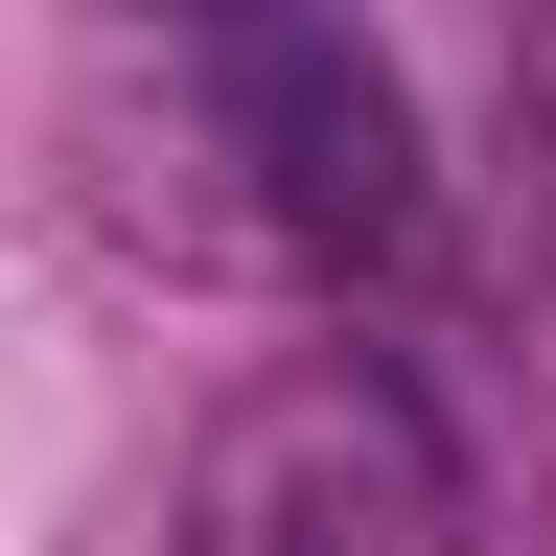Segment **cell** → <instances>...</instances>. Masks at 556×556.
I'll return each instance as SVG.
<instances>
[{
  "instance_id": "cell-2",
  "label": "cell",
  "mask_w": 556,
  "mask_h": 556,
  "mask_svg": "<svg viewBox=\"0 0 556 556\" xmlns=\"http://www.w3.org/2000/svg\"><path fill=\"white\" fill-rule=\"evenodd\" d=\"M208 139L255 163V232L302 255V278H394L417 255V116H394V70L325 24V0H208Z\"/></svg>"
},
{
  "instance_id": "cell-1",
  "label": "cell",
  "mask_w": 556,
  "mask_h": 556,
  "mask_svg": "<svg viewBox=\"0 0 556 556\" xmlns=\"http://www.w3.org/2000/svg\"><path fill=\"white\" fill-rule=\"evenodd\" d=\"M186 556H464V464L371 348H302V371H255L208 417Z\"/></svg>"
}]
</instances>
